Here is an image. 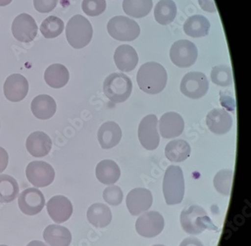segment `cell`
<instances>
[{"label":"cell","instance_id":"cell-15","mask_svg":"<svg viewBox=\"0 0 251 246\" xmlns=\"http://www.w3.org/2000/svg\"><path fill=\"white\" fill-rule=\"evenodd\" d=\"M3 90L4 95L8 101L19 102L27 95L29 84L26 79L21 74H12L5 80Z\"/></svg>","mask_w":251,"mask_h":246},{"label":"cell","instance_id":"cell-36","mask_svg":"<svg viewBox=\"0 0 251 246\" xmlns=\"http://www.w3.org/2000/svg\"><path fill=\"white\" fill-rule=\"evenodd\" d=\"M103 199L111 206H119L123 199V192L121 188L118 186H111L106 188L103 191Z\"/></svg>","mask_w":251,"mask_h":246},{"label":"cell","instance_id":"cell-4","mask_svg":"<svg viewBox=\"0 0 251 246\" xmlns=\"http://www.w3.org/2000/svg\"><path fill=\"white\" fill-rule=\"evenodd\" d=\"M185 182L181 168L171 165L165 171L163 181V193L168 205H176L183 201Z\"/></svg>","mask_w":251,"mask_h":246},{"label":"cell","instance_id":"cell-31","mask_svg":"<svg viewBox=\"0 0 251 246\" xmlns=\"http://www.w3.org/2000/svg\"><path fill=\"white\" fill-rule=\"evenodd\" d=\"M19 193V186L13 177L8 175H0V202H13Z\"/></svg>","mask_w":251,"mask_h":246},{"label":"cell","instance_id":"cell-26","mask_svg":"<svg viewBox=\"0 0 251 246\" xmlns=\"http://www.w3.org/2000/svg\"><path fill=\"white\" fill-rule=\"evenodd\" d=\"M121 175L119 165L113 160L100 162L96 167V177L102 184L110 185L117 182Z\"/></svg>","mask_w":251,"mask_h":246},{"label":"cell","instance_id":"cell-10","mask_svg":"<svg viewBox=\"0 0 251 246\" xmlns=\"http://www.w3.org/2000/svg\"><path fill=\"white\" fill-rule=\"evenodd\" d=\"M157 126L158 119L154 114L145 116L139 125L138 138L141 145L147 150H155L159 145L160 137Z\"/></svg>","mask_w":251,"mask_h":246},{"label":"cell","instance_id":"cell-16","mask_svg":"<svg viewBox=\"0 0 251 246\" xmlns=\"http://www.w3.org/2000/svg\"><path fill=\"white\" fill-rule=\"evenodd\" d=\"M48 213L56 223H62L70 219L74 211L70 199L64 196H53L46 205Z\"/></svg>","mask_w":251,"mask_h":246},{"label":"cell","instance_id":"cell-33","mask_svg":"<svg viewBox=\"0 0 251 246\" xmlns=\"http://www.w3.org/2000/svg\"><path fill=\"white\" fill-rule=\"evenodd\" d=\"M233 175V171L231 169L221 170L217 173L214 179V187L217 192L224 196H229L232 191Z\"/></svg>","mask_w":251,"mask_h":246},{"label":"cell","instance_id":"cell-18","mask_svg":"<svg viewBox=\"0 0 251 246\" xmlns=\"http://www.w3.org/2000/svg\"><path fill=\"white\" fill-rule=\"evenodd\" d=\"M184 120L176 112H166L159 121V130L164 138H174L178 137L184 130Z\"/></svg>","mask_w":251,"mask_h":246},{"label":"cell","instance_id":"cell-42","mask_svg":"<svg viewBox=\"0 0 251 246\" xmlns=\"http://www.w3.org/2000/svg\"><path fill=\"white\" fill-rule=\"evenodd\" d=\"M12 2V0H0V6H6Z\"/></svg>","mask_w":251,"mask_h":246},{"label":"cell","instance_id":"cell-17","mask_svg":"<svg viewBox=\"0 0 251 246\" xmlns=\"http://www.w3.org/2000/svg\"><path fill=\"white\" fill-rule=\"evenodd\" d=\"M207 127L214 134L223 136L232 129L233 121L227 111L224 109H212L206 118Z\"/></svg>","mask_w":251,"mask_h":246},{"label":"cell","instance_id":"cell-27","mask_svg":"<svg viewBox=\"0 0 251 246\" xmlns=\"http://www.w3.org/2000/svg\"><path fill=\"white\" fill-rule=\"evenodd\" d=\"M210 24L208 19L202 15H194L186 20L183 25L185 33L193 38L207 36Z\"/></svg>","mask_w":251,"mask_h":246},{"label":"cell","instance_id":"cell-28","mask_svg":"<svg viewBox=\"0 0 251 246\" xmlns=\"http://www.w3.org/2000/svg\"><path fill=\"white\" fill-rule=\"evenodd\" d=\"M190 153V145L184 140H172L165 147V156L173 163L185 161L189 158Z\"/></svg>","mask_w":251,"mask_h":246},{"label":"cell","instance_id":"cell-35","mask_svg":"<svg viewBox=\"0 0 251 246\" xmlns=\"http://www.w3.org/2000/svg\"><path fill=\"white\" fill-rule=\"evenodd\" d=\"M106 8V0H83L82 4L84 13L91 17L101 15Z\"/></svg>","mask_w":251,"mask_h":246},{"label":"cell","instance_id":"cell-8","mask_svg":"<svg viewBox=\"0 0 251 246\" xmlns=\"http://www.w3.org/2000/svg\"><path fill=\"white\" fill-rule=\"evenodd\" d=\"M209 82L200 72H190L185 75L180 83V91L191 99H199L207 94Z\"/></svg>","mask_w":251,"mask_h":246},{"label":"cell","instance_id":"cell-24","mask_svg":"<svg viewBox=\"0 0 251 246\" xmlns=\"http://www.w3.org/2000/svg\"><path fill=\"white\" fill-rule=\"evenodd\" d=\"M45 81L48 85L53 88H61L65 86L70 80V73L65 66L54 64L46 69Z\"/></svg>","mask_w":251,"mask_h":246},{"label":"cell","instance_id":"cell-44","mask_svg":"<svg viewBox=\"0 0 251 246\" xmlns=\"http://www.w3.org/2000/svg\"><path fill=\"white\" fill-rule=\"evenodd\" d=\"M0 246H5V245H0Z\"/></svg>","mask_w":251,"mask_h":246},{"label":"cell","instance_id":"cell-2","mask_svg":"<svg viewBox=\"0 0 251 246\" xmlns=\"http://www.w3.org/2000/svg\"><path fill=\"white\" fill-rule=\"evenodd\" d=\"M180 223L184 231L191 235H199L205 230H217L206 211L197 205L186 208L182 212Z\"/></svg>","mask_w":251,"mask_h":246},{"label":"cell","instance_id":"cell-19","mask_svg":"<svg viewBox=\"0 0 251 246\" xmlns=\"http://www.w3.org/2000/svg\"><path fill=\"white\" fill-rule=\"evenodd\" d=\"M26 150L33 157L41 158L51 151L52 141L48 135L43 132H33L26 141Z\"/></svg>","mask_w":251,"mask_h":246},{"label":"cell","instance_id":"cell-12","mask_svg":"<svg viewBox=\"0 0 251 246\" xmlns=\"http://www.w3.org/2000/svg\"><path fill=\"white\" fill-rule=\"evenodd\" d=\"M14 37L21 43H31L38 33V27L34 18L26 13L18 15L12 26Z\"/></svg>","mask_w":251,"mask_h":246},{"label":"cell","instance_id":"cell-1","mask_svg":"<svg viewBox=\"0 0 251 246\" xmlns=\"http://www.w3.org/2000/svg\"><path fill=\"white\" fill-rule=\"evenodd\" d=\"M167 80L166 70L158 63H146L137 72V81L139 87L150 95H156L162 92L166 86Z\"/></svg>","mask_w":251,"mask_h":246},{"label":"cell","instance_id":"cell-21","mask_svg":"<svg viewBox=\"0 0 251 246\" xmlns=\"http://www.w3.org/2000/svg\"><path fill=\"white\" fill-rule=\"evenodd\" d=\"M123 137L121 129L114 122H106L99 129L98 141L102 148L107 150L116 147Z\"/></svg>","mask_w":251,"mask_h":246},{"label":"cell","instance_id":"cell-23","mask_svg":"<svg viewBox=\"0 0 251 246\" xmlns=\"http://www.w3.org/2000/svg\"><path fill=\"white\" fill-rule=\"evenodd\" d=\"M43 238L49 246H69L72 241V235L66 227L51 224L45 229Z\"/></svg>","mask_w":251,"mask_h":246},{"label":"cell","instance_id":"cell-3","mask_svg":"<svg viewBox=\"0 0 251 246\" xmlns=\"http://www.w3.org/2000/svg\"><path fill=\"white\" fill-rule=\"evenodd\" d=\"M69 44L75 49H83L89 44L93 36V27L87 18L81 15L70 18L66 29Z\"/></svg>","mask_w":251,"mask_h":246},{"label":"cell","instance_id":"cell-29","mask_svg":"<svg viewBox=\"0 0 251 246\" xmlns=\"http://www.w3.org/2000/svg\"><path fill=\"white\" fill-rule=\"evenodd\" d=\"M155 21L162 25L172 24L176 15V5L173 0H160L154 11Z\"/></svg>","mask_w":251,"mask_h":246},{"label":"cell","instance_id":"cell-32","mask_svg":"<svg viewBox=\"0 0 251 246\" xmlns=\"http://www.w3.org/2000/svg\"><path fill=\"white\" fill-rule=\"evenodd\" d=\"M64 23L61 18L49 16L43 21L40 26V31L46 39H54L64 31Z\"/></svg>","mask_w":251,"mask_h":246},{"label":"cell","instance_id":"cell-43","mask_svg":"<svg viewBox=\"0 0 251 246\" xmlns=\"http://www.w3.org/2000/svg\"><path fill=\"white\" fill-rule=\"evenodd\" d=\"M162 246V245H155V246Z\"/></svg>","mask_w":251,"mask_h":246},{"label":"cell","instance_id":"cell-38","mask_svg":"<svg viewBox=\"0 0 251 246\" xmlns=\"http://www.w3.org/2000/svg\"><path fill=\"white\" fill-rule=\"evenodd\" d=\"M199 3L201 8L205 12H217V8H216L214 0H199Z\"/></svg>","mask_w":251,"mask_h":246},{"label":"cell","instance_id":"cell-41","mask_svg":"<svg viewBox=\"0 0 251 246\" xmlns=\"http://www.w3.org/2000/svg\"><path fill=\"white\" fill-rule=\"evenodd\" d=\"M26 246H47L45 243L41 241H37V240H33L30 242Z\"/></svg>","mask_w":251,"mask_h":246},{"label":"cell","instance_id":"cell-11","mask_svg":"<svg viewBox=\"0 0 251 246\" xmlns=\"http://www.w3.org/2000/svg\"><path fill=\"white\" fill-rule=\"evenodd\" d=\"M165 227V220L158 212H146L136 222V230L139 235L146 238L156 237Z\"/></svg>","mask_w":251,"mask_h":246},{"label":"cell","instance_id":"cell-34","mask_svg":"<svg viewBox=\"0 0 251 246\" xmlns=\"http://www.w3.org/2000/svg\"><path fill=\"white\" fill-rule=\"evenodd\" d=\"M210 78L216 85L227 87L232 83V73L231 67L227 65L216 66L213 68Z\"/></svg>","mask_w":251,"mask_h":246},{"label":"cell","instance_id":"cell-22","mask_svg":"<svg viewBox=\"0 0 251 246\" xmlns=\"http://www.w3.org/2000/svg\"><path fill=\"white\" fill-rule=\"evenodd\" d=\"M57 110V105L54 98L47 95L36 96L31 103V111L37 119H51Z\"/></svg>","mask_w":251,"mask_h":246},{"label":"cell","instance_id":"cell-14","mask_svg":"<svg viewBox=\"0 0 251 246\" xmlns=\"http://www.w3.org/2000/svg\"><path fill=\"white\" fill-rule=\"evenodd\" d=\"M152 192L145 188H135L130 191L126 198V205L129 212L134 216L144 213L150 209L152 204Z\"/></svg>","mask_w":251,"mask_h":246},{"label":"cell","instance_id":"cell-13","mask_svg":"<svg viewBox=\"0 0 251 246\" xmlns=\"http://www.w3.org/2000/svg\"><path fill=\"white\" fill-rule=\"evenodd\" d=\"M46 199L43 192L36 188H28L20 194L18 206L24 214L29 216L37 215L43 210Z\"/></svg>","mask_w":251,"mask_h":246},{"label":"cell","instance_id":"cell-25","mask_svg":"<svg viewBox=\"0 0 251 246\" xmlns=\"http://www.w3.org/2000/svg\"><path fill=\"white\" fill-rule=\"evenodd\" d=\"M87 218L89 223L95 227L103 228L111 223V210L104 204H93L88 208Z\"/></svg>","mask_w":251,"mask_h":246},{"label":"cell","instance_id":"cell-7","mask_svg":"<svg viewBox=\"0 0 251 246\" xmlns=\"http://www.w3.org/2000/svg\"><path fill=\"white\" fill-rule=\"evenodd\" d=\"M170 57L174 64L181 68L191 67L196 63L198 49L190 41L182 39L176 41L170 50Z\"/></svg>","mask_w":251,"mask_h":246},{"label":"cell","instance_id":"cell-37","mask_svg":"<svg viewBox=\"0 0 251 246\" xmlns=\"http://www.w3.org/2000/svg\"><path fill=\"white\" fill-rule=\"evenodd\" d=\"M58 0H33V5L37 12L49 13L57 6Z\"/></svg>","mask_w":251,"mask_h":246},{"label":"cell","instance_id":"cell-9","mask_svg":"<svg viewBox=\"0 0 251 246\" xmlns=\"http://www.w3.org/2000/svg\"><path fill=\"white\" fill-rule=\"evenodd\" d=\"M28 181L36 188H45L54 181L55 171L51 165L43 161H33L26 168Z\"/></svg>","mask_w":251,"mask_h":246},{"label":"cell","instance_id":"cell-40","mask_svg":"<svg viewBox=\"0 0 251 246\" xmlns=\"http://www.w3.org/2000/svg\"><path fill=\"white\" fill-rule=\"evenodd\" d=\"M179 246H204V245L198 239L190 237L183 240Z\"/></svg>","mask_w":251,"mask_h":246},{"label":"cell","instance_id":"cell-5","mask_svg":"<svg viewBox=\"0 0 251 246\" xmlns=\"http://www.w3.org/2000/svg\"><path fill=\"white\" fill-rule=\"evenodd\" d=\"M132 89L130 79L121 73L110 74L103 82V92L113 103H123L127 101Z\"/></svg>","mask_w":251,"mask_h":246},{"label":"cell","instance_id":"cell-30","mask_svg":"<svg viewBox=\"0 0 251 246\" xmlns=\"http://www.w3.org/2000/svg\"><path fill=\"white\" fill-rule=\"evenodd\" d=\"M152 5V0H124L123 7L126 15L141 18L150 14Z\"/></svg>","mask_w":251,"mask_h":246},{"label":"cell","instance_id":"cell-6","mask_svg":"<svg viewBox=\"0 0 251 246\" xmlns=\"http://www.w3.org/2000/svg\"><path fill=\"white\" fill-rule=\"evenodd\" d=\"M108 33L113 39L119 41H133L140 33L138 24L127 17L116 16L107 24Z\"/></svg>","mask_w":251,"mask_h":246},{"label":"cell","instance_id":"cell-20","mask_svg":"<svg viewBox=\"0 0 251 246\" xmlns=\"http://www.w3.org/2000/svg\"><path fill=\"white\" fill-rule=\"evenodd\" d=\"M138 60L137 52L129 45H122L115 52L114 61L116 67L121 71H132L137 67Z\"/></svg>","mask_w":251,"mask_h":246},{"label":"cell","instance_id":"cell-39","mask_svg":"<svg viewBox=\"0 0 251 246\" xmlns=\"http://www.w3.org/2000/svg\"><path fill=\"white\" fill-rule=\"evenodd\" d=\"M8 154L6 150L0 147V173L5 171L8 166Z\"/></svg>","mask_w":251,"mask_h":246}]
</instances>
